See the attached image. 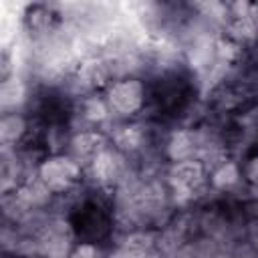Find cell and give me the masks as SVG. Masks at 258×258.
<instances>
[{"label":"cell","instance_id":"obj_1","mask_svg":"<svg viewBox=\"0 0 258 258\" xmlns=\"http://www.w3.org/2000/svg\"><path fill=\"white\" fill-rule=\"evenodd\" d=\"M38 177L50 191H64L79 177V165L71 157H50L40 165Z\"/></svg>","mask_w":258,"mask_h":258},{"label":"cell","instance_id":"obj_2","mask_svg":"<svg viewBox=\"0 0 258 258\" xmlns=\"http://www.w3.org/2000/svg\"><path fill=\"white\" fill-rule=\"evenodd\" d=\"M109 105L119 115H131L143 105V87L135 79L117 81L109 89Z\"/></svg>","mask_w":258,"mask_h":258},{"label":"cell","instance_id":"obj_3","mask_svg":"<svg viewBox=\"0 0 258 258\" xmlns=\"http://www.w3.org/2000/svg\"><path fill=\"white\" fill-rule=\"evenodd\" d=\"M171 181H173L175 191L191 194L204 181V165L194 159L175 161V165L171 169Z\"/></svg>","mask_w":258,"mask_h":258},{"label":"cell","instance_id":"obj_4","mask_svg":"<svg viewBox=\"0 0 258 258\" xmlns=\"http://www.w3.org/2000/svg\"><path fill=\"white\" fill-rule=\"evenodd\" d=\"M194 149H196V141H194L191 133H187V131H177V133H173L171 139H169V143H167V153H169V157L175 159V161H185V159H189V155L194 153Z\"/></svg>","mask_w":258,"mask_h":258},{"label":"cell","instance_id":"obj_5","mask_svg":"<svg viewBox=\"0 0 258 258\" xmlns=\"http://www.w3.org/2000/svg\"><path fill=\"white\" fill-rule=\"evenodd\" d=\"M101 143H103V137L95 131H85L81 135H77L73 139V151L79 155V157H97L103 149H101Z\"/></svg>","mask_w":258,"mask_h":258},{"label":"cell","instance_id":"obj_6","mask_svg":"<svg viewBox=\"0 0 258 258\" xmlns=\"http://www.w3.org/2000/svg\"><path fill=\"white\" fill-rule=\"evenodd\" d=\"M119 173V161L113 153L109 151H101L95 159H93V175L99 181H113Z\"/></svg>","mask_w":258,"mask_h":258},{"label":"cell","instance_id":"obj_7","mask_svg":"<svg viewBox=\"0 0 258 258\" xmlns=\"http://www.w3.org/2000/svg\"><path fill=\"white\" fill-rule=\"evenodd\" d=\"M24 129H26L24 119H22L20 115H16V113H10V115H6V117L0 121V137H2L4 143L16 141V139L24 133Z\"/></svg>","mask_w":258,"mask_h":258},{"label":"cell","instance_id":"obj_8","mask_svg":"<svg viewBox=\"0 0 258 258\" xmlns=\"http://www.w3.org/2000/svg\"><path fill=\"white\" fill-rule=\"evenodd\" d=\"M238 177H240L238 175V167L234 163H230V161H222L212 173V183L216 187H220V189H228L238 181Z\"/></svg>","mask_w":258,"mask_h":258},{"label":"cell","instance_id":"obj_9","mask_svg":"<svg viewBox=\"0 0 258 258\" xmlns=\"http://www.w3.org/2000/svg\"><path fill=\"white\" fill-rule=\"evenodd\" d=\"M22 99H24V87H22L18 81H6V83L2 85L0 101H2V107H4V109L16 107L18 103H22Z\"/></svg>","mask_w":258,"mask_h":258},{"label":"cell","instance_id":"obj_10","mask_svg":"<svg viewBox=\"0 0 258 258\" xmlns=\"http://www.w3.org/2000/svg\"><path fill=\"white\" fill-rule=\"evenodd\" d=\"M115 141L119 143V147H123V149H135V147H139V143H141V131H139V127H135V125H127V127H121L119 131H117V135H115Z\"/></svg>","mask_w":258,"mask_h":258},{"label":"cell","instance_id":"obj_11","mask_svg":"<svg viewBox=\"0 0 258 258\" xmlns=\"http://www.w3.org/2000/svg\"><path fill=\"white\" fill-rule=\"evenodd\" d=\"M107 105L101 101V99H87V103H85V117L89 119V121H103V119H107Z\"/></svg>","mask_w":258,"mask_h":258},{"label":"cell","instance_id":"obj_12","mask_svg":"<svg viewBox=\"0 0 258 258\" xmlns=\"http://www.w3.org/2000/svg\"><path fill=\"white\" fill-rule=\"evenodd\" d=\"M71 258H93V248L91 246H81L73 252Z\"/></svg>","mask_w":258,"mask_h":258},{"label":"cell","instance_id":"obj_13","mask_svg":"<svg viewBox=\"0 0 258 258\" xmlns=\"http://www.w3.org/2000/svg\"><path fill=\"white\" fill-rule=\"evenodd\" d=\"M250 177H252L254 181H258V159H254L252 165H250Z\"/></svg>","mask_w":258,"mask_h":258}]
</instances>
